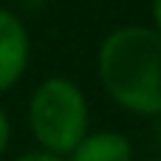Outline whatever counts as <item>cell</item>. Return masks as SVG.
<instances>
[{
    "mask_svg": "<svg viewBox=\"0 0 161 161\" xmlns=\"http://www.w3.org/2000/svg\"><path fill=\"white\" fill-rule=\"evenodd\" d=\"M105 93L139 116L161 113V31L156 25H119L96 54Z\"/></svg>",
    "mask_w": 161,
    "mask_h": 161,
    "instance_id": "6da1fadb",
    "label": "cell"
},
{
    "mask_svg": "<svg viewBox=\"0 0 161 161\" xmlns=\"http://www.w3.org/2000/svg\"><path fill=\"white\" fill-rule=\"evenodd\" d=\"M28 127L42 150L68 156L91 130V110L82 88L65 76L42 79L28 99Z\"/></svg>",
    "mask_w": 161,
    "mask_h": 161,
    "instance_id": "7a4b0ae2",
    "label": "cell"
},
{
    "mask_svg": "<svg viewBox=\"0 0 161 161\" xmlns=\"http://www.w3.org/2000/svg\"><path fill=\"white\" fill-rule=\"evenodd\" d=\"M31 59V37L25 23L11 11L0 6V93L11 91Z\"/></svg>",
    "mask_w": 161,
    "mask_h": 161,
    "instance_id": "3957f363",
    "label": "cell"
},
{
    "mask_svg": "<svg viewBox=\"0 0 161 161\" xmlns=\"http://www.w3.org/2000/svg\"><path fill=\"white\" fill-rule=\"evenodd\" d=\"M11 144V122H8V113L0 108V156L8 150Z\"/></svg>",
    "mask_w": 161,
    "mask_h": 161,
    "instance_id": "8992f818",
    "label": "cell"
},
{
    "mask_svg": "<svg viewBox=\"0 0 161 161\" xmlns=\"http://www.w3.org/2000/svg\"><path fill=\"white\" fill-rule=\"evenodd\" d=\"M153 119H156V142H158V147H161V113L153 116Z\"/></svg>",
    "mask_w": 161,
    "mask_h": 161,
    "instance_id": "ba28073f",
    "label": "cell"
},
{
    "mask_svg": "<svg viewBox=\"0 0 161 161\" xmlns=\"http://www.w3.org/2000/svg\"><path fill=\"white\" fill-rule=\"evenodd\" d=\"M153 6H150V11H153V25L161 31V0H150Z\"/></svg>",
    "mask_w": 161,
    "mask_h": 161,
    "instance_id": "52a82bcc",
    "label": "cell"
},
{
    "mask_svg": "<svg viewBox=\"0 0 161 161\" xmlns=\"http://www.w3.org/2000/svg\"><path fill=\"white\" fill-rule=\"evenodd\" d=\"M150 161H161V156H156V158H150Z\"/></svg>",
    "mask_w": 161,
    "mask_h": 161,
    "instance_id": "9c48e42d",
    "label": "cell"
},
{
    "mask_svg": "<svg viewBox=\"0 0 161 161\" xmlns=\"http://www.w3.org/2000/svg\"><path fill=\"white\" fill-rule=\"evenodd\" d=\"M65 158L68 161H133V144L119 130H88V136Z\"/></svg>",
    "mask_w": 161,
    "mask_h": 161,
    "instance_id": "277c9868",
    "label": "cell"
},
{
    "mask_svg": "<svg viewBox=\"0 0 161 161\" xmlns=\"http://www.w3.org/2000/svg\"><path fill=\"white\" fill-rule=\"evenodd\" d=\"M14 161H68V158H65V156H57V153H48V150H42V147H37V150L20 153Z\"/></svg>",
    "mask_w": 161,
    "mask_h": 161,
    "instance_id": "5b68a950",
    "label": "cell"
}]
</instances>
